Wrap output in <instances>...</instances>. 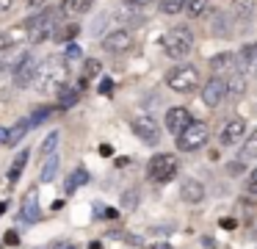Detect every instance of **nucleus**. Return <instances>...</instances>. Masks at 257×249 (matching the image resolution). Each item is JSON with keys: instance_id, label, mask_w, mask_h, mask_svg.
Listing matches in <instances>:
<instances>
[{"instance_id": "f257e3e1", "label": "nucleus", "mask_w": 257, "mask_h": 249, "mask_svg": "<svg viewBox=\"0 0 257 249\" xmlns=\"http://www.w3.org/2000/svg\"><path fill=\"white\" fill-rule=\"evenodd\" d=\"M36 92L42 94H53L58 92L61 86H67L69 83V69H67V61L61 58H47L42 66H36Z\"/></svg>"}, {"instance_id": "f03ea898", "label": "nucleus", "mask_w": 257, "mask_h": 249, "mask_svg": "<svg viewBox=\"0 0 257 249\" xmlns=\"http://www.w3.org/2000/svg\"><path fill=\"white\" fill-rule=\"evenodd\" d=\"M58 14H61V9H45L39 11V14H34L28 22H25V31H28V39L31 42H47V39L56 36V28H58Z\"/></svg>"}, {"instance_id": "7ed1b4c3", "label": "nucleus", "mask_w": 257, "mask_h": 249, "mask_svg": "<svg viewBox=\"0 0 257 249\" xmlns=\"http://www.w3.org/2000/svg\"><path fill=\"white\" fill-rule=\"evenodd\" d=\"M161 47H163V53H166L169 58H185V55L191 53V47H194V33H191V28H185V25H174L172 31L163 33Z\"/></svg>"}, {"instance_id": "20e7f679", "label": "nucleus", "mask_w": 257, "mask_h": 249, "mask_svg": "<svg viewBox=\"0 0 257 249\" xmlns=\"http://www.w3.org/2000/svg\"><path fill=\"white\" fill-rule=\"evenodd\" d=\"M166 83H169V89L177 92V94H191V92L199 89L202 77H199V69H196V66L180 64V66H174V69L166 75Z\"/></svg>"}, {"instance_id": "39448f33", "label": "nucleus", "mask_w": 257, "mask_h": 249, "mask_svg": "<svg viewBox=\"0 0 257 249\" xmlns=\"http://www.w3.org/2000/svg\"><path fill=\"white\" fill-rule=\"evenodd\" d=\"M207 138H210V127H207L205 122L191 119V125H185L183 130L177 133V149H183V152H194V149L205 147Z\"/></svg>"}, {"instance_id": "423d86ee", "label": "nucleus", "mask_w": 257, "mask_h": 249, "mask_svg": "<svg viewBox=\"0 0 257 249\" xmlns=\"http://www.w3.org/2000/svg\"><path fill=\"white\" fill-rule=\"evenodd\" d=\"M147 175L152 183H169L177 177V158L172 152H158L147 163Z\"/></svg>"}, {"instance_id": "0eeeda50", "label": "nucleus", "mask_w": 257, "mask_h": 249, "mask_svg": "<svg viewBox=\"0 0 257 249\" xmlns=\"http://www.w3.org/2000/svg\"><path fill=\"white\" fill-rule=\"evenodd\" d=\"M224 100H227V77L210 75V80L202 83V103L207 108H218Z\"/></svg>"}, {"instance_id": "6e6552de", "label": "nucleus", "mask_w": 257, "mask_h": 249, "mask_svg": "<svg viewBox=\"0 0 257 249\" xmlns=\"http://www.w3.org/2000/svg\"><path fill=\"white\" fill-rule=\"evenodd\" d=\"M130 47H133V33H130L127 28H116V31L105 33V39H102V50H105V53H113V55L127 53Z\"/></svg>"}, {"instance_id": "1a4fd4ad", "label": "nucleus", "mask_w": 257, "mask_h": 249, "mask_svg": "<svg viewBox=\"0 0 257 249\" xmlns=\"http://www.w3.org/2000/svg\"><path fill=\"white\" fill-rule=\"evenodd\" d=\"M133 133L141 138L144 144H150V147H155L158 141H161V127H158V122L152 119V116H139V119H133Z\"/></svg>"}, {"instance_id": "9d476101", "label": "nucleus", "mask_w": 257, "mask_h": 249, "mask_svg": "<svg viewBox=\"0 0 257 249\" xmlns=\"http://www.w3.org/2000/svg\"><path fill=\"white\" fill-rule=\"evenodd\" d=\"M36 77V58L31 53H25L23 58H17V66H14V83H17L20 89L31 86Z\"/></svg>"}, {"instance_id": "9b49d317", "label": "nucleus", "mask_w": 257, "mask_h": 249, "mask_svg": "<svg viewBox=\"0 0 257 249\" xmlns=\"http://www.w3.org/2000/svg\"><path fill=\"white\" fill-rule=\"evenodd\" d=\"M20 219L28 221V224H34V221L42 219L39 191H36V188H28V191H25V199H23V205H20Z\"/></svg>"}, {"instance_id": "f8f14e48", "label": "nucleus", "mask_w": 257, "mask_h": 249, "mask_svg": "<svg viewBox=\"0 0 257 249\" xmlns=\"http://www.w3.org/2000/svg\"><path fill=\"white\" fill-rule=\"evenodd\" d=\"M246 136V119L243 116H235V119H229L227 125L221 127V144H227V147H232L235 141H240V138Z\"/></svg>"}, {"instance_id": "ddd939ff", "label": "nucleus", "mask_w": 257, "mask_h": 249, "mask_svg": "<svg viewBox=\"0 0 257 249\" xmlns=\"http://www.w3.org/2000/svg\"><path fill=\"white\" fill-rule=\"evenodd\" d=\"M185 125H191V111L188 108L174 105V108L166 111V127H169V133H174V136H177Z\"/></svg>"}, {"instance_id": "4468645a", "label": "nucleus", "mask_w": 257, "mask_h": 249, "mask_svg": "<svg viewBox=\"0 0 257 249\" xmlns=\"http://www.w3.org/2000/svg\"><path fill=\"white\" fill-rule=\"evenodd\" d=\"M180 197H183V202H202L205 199V186H202L199 180H194V177H185L183 183H180Z\"/></svg>"}, {"instance_id": "2eb2a0df", "label": "nucleus", "mask_w": 257, "mask_h": 249, "mask_svg": "<svg viewBox=\"0 0 257 249\" xmlns=\"http://www.w3.org/2000/svg\"><path fill=\"white\" fill-rule=\"evenodd\" d=\"M238 69L246 77H257V44H246L238 55Z\"/></svg>"}, {"instance_id": "dca6fc26", "label": "nucleus", "mask_w": 257, "mask_h": 249, "mask_svg": "<svg viewBox=\"0 0 257 249\" xmlns=\"http://www.w3.org/2000/svg\"><path fill=\"white\" fill-rule=\"evenodd\" d=\"M254 14V0H232V17L238 22H249Z\"/></svg>"}, {"instance_id": "f3484780", "label": "nucleus", "mask_w": 257, "mask_h": 249, "mask_svg": "<svg viewBox=\"0 0 257 249\" xmlns=\"http://www.w3.org/2000/svg\"><path fill=\"white\" fill-rule=\"evenodd\" d=\"M91 3H94V0H64V3H61V14L80 17V14H86V11L91 9Z\"/></svg>"}, {"instance_id": "a211bd4d", "label": "nucleus", "mask_w": 257, "mask_h": 249, "mask_svg": "<svg viewBox=\"0 0 257 249\" xmlns=\"http://www.w3.org/2000/svg\"><path fill=\"white\" fill-rule=\"evenodd\" d=\"M210 69L213 75H221L224 69H235V55L232 53H218L210 58Z\"/></svg>"}, {"instance_id": "6ab92c4d", "label": "nucleus", "mask_w": 257, "mask_h": 249, "mask_svg": "<svg viewBox=\"0 0 257 249\" xmlns=\"http://www.w3.org/2000/svg\"><path fill=\"white\" fill-rule=\"evenodd\" d=\"M56 94H58V105H61V108H72V105L80 100V89H72L69 83H67V86H61Z\"/></svg>"}, {"instance_id": "aec40b11", "label": "nucleus", "mask_w": 257, "mask_h": 249, "mask_svg": "<svg viewBox=\"0 0 257 249\" xmlns=\"http://www.w3.org/2000/svg\"><path fill=\"white\" fill-rule=\"evenodd\" d=\"M246 94V77L243 75H232L227 77V97H243Z\"/></svg>"}, {"instance_id": "412c9836", "label": "nucleus", "mask_w": 257, "mask_h": 249, "mask_svg": "<svg viewBox=\"0 0 257 249\" xmlns=\"http://www.w3.org/2000/svg\"><path fill=\"white\" fill-rule=\"evenodd\" d=\"M86 183H89V172L80 166V169H75L72 175H69V180H67V194H75L80 186H86Z\"/></svg>"}, {"instance_id": "4be33fe9", "label": "nucleus", "mask_w": 257, "mask_h": 249, "mask_svg": "<svg viewBox=\"0 0 257 249\" xmlns=\"http://www.w3.org/2000/svg\"><path fill=\"white\" fill-rule=\"evenodd\" d=\"M25 163H28V152H17V158H14L12 166H9V183H17V180H20Z\"/></svg>"}, {"instance_id": "5701e85b", "label": "nucleus", "mask_w": 257, "mask_h": 249, "mask_svg": "<svg viewBox=\"0 0 257 249\" xmlns=\"http://www.w3.org/2000/svg\"><path fill=\"white\" fill-rule=\"evenodd\" d=\"M56 172H58V158H56V152H53V155H47V158H45V166H42V172H39V180L42 183H50L53 177H56Z\"/></svg>"}, {"instance_id": "b1692460", "label": "nucleus", "mask_w": 257, "mask_h": 249, "mask_svg": "<svg viewBox=\"0 0 257 249\" xmlns=\"http://www.w3.org/2000/svg\"><path fill=\"white\" fill-rule=\"evenodd\" d=\"M240 160H257V130L243 141V149H240Z\"/></svg>"}, {"instance_id": "393cba45", "label": "nucleus", "mask_w": 257, "mask_h": 249, "mask_svg": "<svg viewBox=\"0 0 257 249\" xmlns=\"http://www.w3.org/2000/svg\"><path fill=\"white\" fill-rule=\"evenodd\" d=\"M50 116H53V108H50V105H42V108H36L25 122H28V127H36V125H42V122H47Z\"/></svg>"}, {"instance_id": "a878e982", "label": "nucleus", "mask_w": 257, "mask_h": 249, "mask_svg": "<svg viewBox=\"0 0 257 249\" xmlns=\"http://www.w3.org/2000/svg\"><path fill=\"white\" fill-rule=\"evenodd\" d=\"M207 9H210V0H188V3H185L188 17H205Z\"/></svg>"}, {"instance_id": "bb28decb", "label": "nucleus", "mask_w": 257, "mask_h": 249, "mask_svg": "<svg viewBox=\"0 0 257 249\" xmlns=\"http://www.w3.org/2000/svg\"><path fill=\"white\" fill-rule=\"evenodd\" d=\"M183 9H185V3H183V0H161V14L174 17V14H180Z\"/></svg>"}, {"instance_id": "cd10ccee", "label": "nucleus", "mask_w": 257, "mask_h": 249, "mask_svg": "<svg viewBox=\"0 0 257 249\" xmlns=\"http://www.w3.org/2000/svg\"><path fill=\"white\" fill-rule=\"evenodd\" d=\"M78 31H80V28L75 25V22H72V25H64L61 31H56V39H58V42H72V39L78 36Z\"/></svg>"}, {"instance_id": "c85d7f7f", "label": "nucleus", "mask_w": 257, "mask_h": 249, "mask_svg": "<svg viewBox=\"0 0 257 249\" xmlns=\"http://www.w3.org/2000/svg\"><path fill=\"white\" fill-rule=\"evenodd\" d=\"M56 144H58V133H50V136L42 141V158H47V155L56 152Z\"/></svg>"}, {"instance_id": "c756f323", "label": "nucleus", "mask_w": 257, "mask_h": 249, "mask_svg": "<svg viewBox=\"0 0 257 249\" xmlns=\"http://www.w3.org/2000/svg\"><path fill=\"white\" fill-rule=\"evenodd\" d=\"M227 20H229V17H224L221 14V11H216V14H213V31H216V33H227Z\"/></svg>"}, {"instance_id": "7c9ffc66", "label": "nucleus", "mask_w": 257, "mask_h": 249, "mask_svg": "<svg viewBox=\"0 0 257 249\" xmlns=\"http://www.w3.org/2000/svg\"><path fill=\"white\" fill-rule=\"evenodd\" d=\"M25 130H31V127H28V122H25V119H20L17 125H14V130H12V141H9V147H14V144L20 141V136H23Z\"/></svg>"}, {"instance_id": "2f4dec72", "label": "nucleus", "mask_w": 257, "mask_h": 249, "mask_svg": "<svg viewBox=\"0 0 257 249\" xmlns=\"http://www.w3.org/2000/svg\"><path fill=\"white\" fill-rule=\"evenodd\" d=\"M97 72H100V64H97V61H86L83 77H80V89H83V86H86V80H89L91 75H97Z\"/></svg>"}, {"instance_id": "473e14b6", "label": "nucleus", "mask_w": 257, "mask_h": 249, "mask_svg": "<svg viewBox=\"0 0 257 249\" xmlns=\"http://www.w3.org/2000/svg\"><path fill=\"white\" fill-rule=\"evenodd\" d=\"M17 31H0V50H9L14 42H17Z\"/></svg>"}, {"instance_id": "72a5a7b5", "label": "nucleus", "mask_w": 257, "mask_h": 249, "mask_svg": "<svg viewBox=\"0 0 257 249\" xmlns=\"http://www.w3.org/2000/svg\"><path fill=\"white\" fill-rule=\"evenodd\" d=\"M246 188H249V191H251V194H254V197H257V166H254V169L249 172V180H246Z\"/></svg>"}, {"instance_id": "f704fd0d", "label": "nucleus", "mask_w": 257, "mask_h": 249, "mask_svg": "<svg viewBox=\"0 0 257 249\" xmlns=\"http://www.w3.org/2000/svg\"><path fill=\"white\" fill-rule=\"evenodd\" d=\"M227 169H229V175H232V177H235V175H240V172H243V160H232V163H229Z\"/></svg>"}, {"instance_id": "c9c22d12", "label": "nucleus", "mask_w": 257, "mask_h": 249, "mask_svg": "<svg viewBox=\"0 0 257 249\" xmlns=\"http://www.w3.org/2000/svg\"><path fill=\"white\" fill-rule=\"evenodd\" d=\"M69 58H80V47H78V44H67V61Z\"/></svg>"}, {"instance_id": "e433bc0d", "label": "nucleus", "mask_w": 257, "mask_h": 249, "mask_svg": "<svg viewBox=\"0 0 257 249\" xmlns=\"http://www.w3.org/2000/svg\"><path fill=\"white\" fill-rule=\"evenodd\" d=\"M111 89H113V80H111V77H102V83H100V94H111Z\"/></svg>"}, {"instance_id": "4c0bfd02", "label": "nucleus", "mask_w": 257, "mask_h": 249, "mask_svg": "<svg viewBox=\"0 0 257 249\" xmlns=\"http://www.w3.org/2000/svg\"><path fill=\"white\" fill-rule=\"evenodd\" d=\"M9 141H12V130H9V127H0V144L9 147Z\"/></svg>"}, {"instance_id": "58836bf2", "label": "nucleus", "mask_w": 257, "mask_h": 249, "mask_svg": "<svg viewBox=\"0 0 257 249\" xmlns=\"http://www.w3.org/2000/svg\"><path fill=\"white\" fill-rule=\"evenodd\" d=\"M17 241H20V238H17V230H9V232H6V243H9V246H17Z\"/></svg>"}, {"instance_id": "ea45409f", "label": "nucleus", "mask_w": 257, "mask_h": 249, "mask_svg": "<svg viewBox=\"0 0 257 249\" xmlns=\"http://www.w3.org/2000/svg\"><path fill=\"white\" fill-rule=\"evenodd\" d=\"M133 194H136V191H127V194H124V205H127V208H133V205L139 202V197H133Z\"/></svg>"}, {"instance_id": "a19ab883", "label": "nucleus", "mask_w": 257, "mask_h": 249, "mask_svg": "<svg viewBox=\"0 0 257 249\" xmlns=\"http://www.w3.org/2000/svg\"><path fill=\"white\" fill-rule=\"evenodd\" d=\"M235 224H238L235 219H221V227H224V230H232Z\"/></svg>"}, {"instance_id": "79ce46f5", "label": "nucleus", "mask_w": 257, "mask_h": 249, "mask_svg": "<svg viewBox=\"0 0 257 249\" xmlns=\"http://www.w3.org/2000/svg\"><path fill=\"white\" fill-rule=\"evenodd\" d=\"M12 3H14V0H0V11H9V9H12Z\"/></svg>"}, {"instance_id": "37998d69", "label": "nucleus", "mask_w": 257, "mask_h": 249, "mask_svg": "<svg viewBox=\"0 0 257 249\" xmlns=\"http://www.w3.org/2000/svg\"><path fill=\"white\" fill-rule=\"evenodd\" d=\"M130 6H147V3H152V0H127Z\"/></svg>"}, {"instance_id": "c03bdc74", "label": "nucleus", "mask_w": 257, "mask_h": 249, "mask_svg": "<svg viewBox=\"0 0 257 249\" xmlns=\"http://www.w3.org/2000/svg\"><path fill=\"white\" fill-rule=\"evenodd\" d=\"M31 6H42V3H47V0H28Z\"/></svg>"}, {"instance_id": "a18cd8bd", "label": "nucleus", "mask_w": 257, "mask_h": 249, "mask_svg": "<svg viewBox=\"0 0 257 249\" xmlns=\"http://www.w3.org/2000/svg\"><path fill=\"white\" fill-rule=\"evenodd\" d=\"M6 213V199H3V202H0V216Z\"/></svg>"}, {"instance_id": "49530a36", "label": "nucleus", "mask_w": 257, "mask_h": 249, "mask_svg": "<svg viewBox=\"0 0 257 249\" xmlns=\"http://www.w3.org/2000/svg\"><path fill=\"white\" fill-rule=\"evenodd\" d=\"M56 249H75L72 243H61V246H56Z\"/></svg>"}, {"instance_id": "de8ad7c7", "label": "nucleus", "mask_w": 257, "mask_h": 249, "mask_svg": "<svg viewBox=\"0 0 257 249\" xmlns=\"http://www.w3.org/2000/svg\"><path fill=\"white\" fill-rule=\"evenodd\" d=\"M0 69H3V64H0Z\"/></svg>"}, {"instance_id": "09e8293b", "label": "nucleus", "mask_w": 257, "mask_h": 249, "mask_svg": "<svg viewBox=\"0 0 257 249\" xmlns=\"http://www.w3.org/2000/svg\"><path fill=\"white\" fill-rule=\"evenodd\" d=\"M183 3H188V0H183Z\"/></svg>"}]
</instances>
